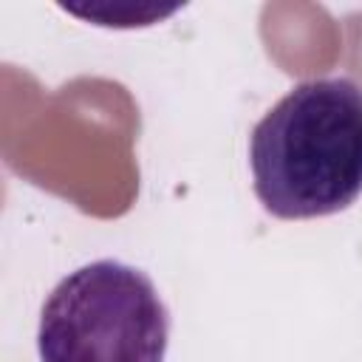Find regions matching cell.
Returning a JSON list of instances; mask_svg holds the SVG:
<instances>
[{
  "instance_id": "6da1fadb",
  "label": "cell",
  "mask_w": 362,
  "mask_h": 362,
  "mask_svg": "<svg viewBox=\"0 0 362 362\" xmlns=\"http://www.w3.org/2000/svg\"><path fill=\"white\" fill-rule=\"evenodd\" d=\"M252 187L283 221L325 218L362 195V85L322 76L294 85L249 136Z\"/></svg>"
},
{
  "instance_id": "7a4b0ae2",
  "label": "cell",
  "mask_w": 362,
  "mask_h": 362,
  "mask_svg": "<svg viewBox=\"0 0 362 362\" xmlns=\"http://www.w3.org/2000/svg\"><path fill=\"white\" fill-rule=\"evenodd\" d=\"M167 345L170 314L156 283L110 257L62 277L37 328L40 362H164Z\"/></svg>"
}]
</instances>
